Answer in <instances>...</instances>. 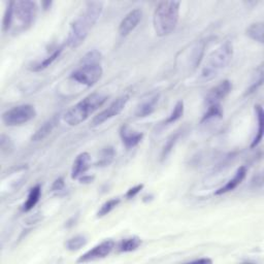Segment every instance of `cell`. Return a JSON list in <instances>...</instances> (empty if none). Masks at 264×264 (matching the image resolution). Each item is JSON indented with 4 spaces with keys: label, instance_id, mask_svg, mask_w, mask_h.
I'll list each match as a JSON object with an SVG mask.
<instances>
[{
    "label": "cell",
    "instance_id": "cell-1",
    "mask_svg": "<svg viewBox=\"0 0 264 264\" xmlns=\"http://www.w3.org/2000/svg\"><path fill=\"white\" fill-rule=\"evenodd\" d=\"M103 11V4L100 2H89L85 5L84 11L70 24L66 43L69 48H79L89 35L90 30L97 23Z\"/></svg>",
    "mask_w": 264,
    "mask_h": 264
},
{
    "label": "cell",
    "instance_id": "cell-2",
    "mask_svg": "<svg viewBox=\"0 0 264 264\" xmlns=\"http://www.w3.org/2000/svg\"><path fill=\"white\" fill-rule=\"evenodd\" d=\"M179 2H162L157 6L153 16V26L158 37H167L171 34L179 22Z\"/></svg>",
    "mask_w": 264,
    "mask_h": 264
},
{
    "label": "cell",
    "instance_id": "cell-3",
    "mask_svg": "<svg viewBox=\"0 0 264 264\" xmlns=\"http://www.w3.org/2000/svg\"><path fill=\"white\" fill-rule=\"evenodd\" d=\"M101 54L96 51H90L82 58L81 64L70 75V79L75 82L91 87L95 85L102 77Z\"/></svg>",
    "mask_w": 264,
    "mask_h": 264
},
{
    "label": "cell",
    "instance_id": "cell-4",
    "mask_svg": "<svg viewBox=\"0 0 264 264\" xmlns=\"http://www.w3.org/2000/svg\"><path fill=\"white\" fill-rule=\"evenodd\" d=\"M108 97L100 93H92L70 108L63 116V120L69 126H78L92 114L99 110Z\"/></svg>",
    "mask_w": 264,
    "mask_h": 264
},
{
    "label": "cell",
    "instance_id": "cell-5",
    "mask_svg": "<svg viewBox=\"0 0 264 264\" xmlns=\"http://www.w3.org/2000/svg\"><path fill=\"white\" fill-rule=\"evenodd\" d=\"M232 56H233L232 44L230 42H225L208 56L206 62L204 63L201 69L198 80L204 83L215 79L220 74L221 70H223L228 64H229V62L232 59Z\"/></svg>",
    "mask_w": 264,
    "mask_h": 264
},
{
    "label": "cell",
    "instance_id": "cell-6",
    "mask_svg": "<svg viewBox=\"0 0 264 264\" xmlns=\"http://www.w3.org/2000/svg\"><path fill=\"white\" fill-rule=\"evenodd\" d=\"M37 111L31 104H22L15 107L3 115V122L7 126H21L35 118Z\"/></svg>",
    "mask_w": 264,
    "mask_h": 264
},
{
    "label": "cell",
    "instance_id": "cell-7",
    "mask_svg": "<svg viewBox=\"0 0 264 264\" xmlns=\"http://www.w3.org/2000/svg\"><path fill=\"white\" fill-rule=\"evenodd\" d=\"M38 14V5L30 0L14 2V20L15 18L20 23L21 28H29L35 20Z\"/></svg>",
    "mask_w": 264,
    "mask_h": 264
},
{
    "label": "cell",
    "instance_id": "cell-8",
    "mask_svg": "<svg viewBox=\"0 0 264 264\" xmlns=\"http://www.w3.org/2000/svg\"><path fill=\"white\" fill-rule=\"evenodd\" d=\"M205 43L203 41L196 42L190 46L189 50L181 52L182 58H177V61L181 60V65L184 64L188 72L195 70L201 63L204 55Z\"/></svg>",
    "mask_w": 264,
    "mask_h": 264
},
{
    "label": "cell",
    "instance_id": "cell-9",
    "mask_svg": "<svg viewBox=\"0 0 264 264\" xmlns=\"http://www.w3.org/2000/svg\"><path fill=\"white\" fill-rule=\"evenodd\" d=\"M129 101V96L128 95H122L120 97H118L115 101H113L109 107L103 110L102 112H100L99 114H97L92 122H91V126L92 127H97L102 125L104 122H107L109 120H111L114 117H117L118 115H120L122 113V111L125 109L126 104Z\"/></svg>",
    "mask_w": 264,
    "mask_h": 264
},
{
    "label": "cell",
    "instance_id": "cell-10",
    "mask_svg": "<svg viewBox=\"0 0 264 264\" xmlns=\"http://www.w3.org/2000/svg\"><path fill=\"white\" fill-rule=\"evenodd\" d=\"M114 248H115V241L114 240H112V239L103 240L102 242L95 245V247L92 248L91 250L87 251L85 254H83L78 259V262L79 263H85V262H91V261H95V260L105 258L112 253Z\"/></svg>",
    "mask_w": 264,
    "mask_h": 264
},
{
    "label": "cell",
    "instance_id": "cell-11",
    "mask_svg": "<svg viewBox=\"0 0 264 264\" xmlns=\"http://www.w3.org/2000/svg\"><path fill=\"white\" fill-rule=\"evenodd\" d=\"M232 90V84L228 80H225L219 83L217 86L210 89L205 97V103L208 105L220 104L222 100H224Z\"/></svg>",
    "mask_w": 264,
    "mask_h": 264
},
{
    "label": "cell",
    "instance_id": "cell-12",
    "mask_svg": "<svg viewBox=\"0 0 264 264\" xmlns=\"http://www.w3.org/2000/svg\"><path fill=\"white\" fill-rule=\"evenodd\" d=\"M143 13L140 10L135 9L131 12H129L123 19L119 25V34L121 37L125 38L129 35L142 21Z\"/></svg>",
    "mask_w": 264,
    "mask_h": 264
},
{
    "label": "cell",
    "instance_id": "cell-13",
    "mask_svg": "<svg viewBox=\"0 0 264 264\" xmlns=\"http://www.w3.org/2000/svg\"><path fill=\"white\" fill-rule=\"evenodd\" d=\"M159 98H160L159 93H154L149 95L147 98H144L137 105L135 111V117L145 118L153 114L157 108L158 102H159Z\"/></svg>",
    "mask_w": 264,
    "mask_h": 264
},
{
    "label": "cell",
    "instance_id": "cell-14",
    "mask_svg": "<svg viewBox=\"0 0 264 264\" xmlns=\"http://www.w3.org/2000/svg\"><path fill=\"white\" fill-rule=\"evenodd\" d=\"M91 167V156L89 153L83 152L79 154L76 158V160L73 164V169H72V179L73 180H78L85 173L87 170Z\"/></svg>",
    "mask_w": 264,
    "mask_h": 264
},
{
    "label": "cell",
    "instance_id": "cell-15",
    "mask_svg": "<svg viewBox=\"0 0 264 264\" xmlns=\"http://www.w3.org/2000/svg\"><path fill=\"white\" fill-rule=\"evenodd\" d=\"M120 137L127 149H132L142 142L144 133L133 131L127 124H124L120 128Z\"/></svg>",
    "mask_w": 264,
    "mask_h": 264
},
{
    "label": "cell",
    "instance_id": "cell-16",
    "mask_svg": "<svg viewBox=\"0 0 264 264\" xmlns=\"http://www.w3.org/2000/svg\"><path fill=\"white\" fill-rule=\"evenodd\" d=\"M245 175H247V167L240 166L234 173L233 178L228 181L223 187L219 188L215 192V195H223V194H226V193L228 192L233 191L242 183V181L245 179Z\"/></svg>",
    "mask_w": 264,
    "mask_h": 264
},
{
    "label": "cell",
    "instance_id": "cell-17",
    "mask_svg": "<svg viewBox=\"0 0 264 264\" xmlns=\"http://www.w3.org/2000/svg\"><path fill=\"white\" fill-rule=\"evenodd\" d=\"M58 120H59V118L57 116H55V117L51 118L50 120H48L47 122H45L44 125L41 126L32 135V137H31L32 142L38 143V142H42V140L47 138L52 133V131L54 130V128L56 127Z\"/></svg>",
    "mask_w": 264,
    "mask_h": 264
},
{
    "label": "cell",
    "instance_id": "cell-18",
    "mask_svg": "<svg viewBox=\"0 0 264 264\" xmlns=\"http://www.w3.org/2000/svg\"><path fill=\"white\" fill-rule=\"evenodd\" d=\"M63 52V46L57 48L56 50L53 51V53L51 55L47 56L44 60L35 63V64H32L30 66V70L31 72H34V73H39V72H42V70L48 68L50 65H52L53 63H54L61 55V53Z\"/></svg>",
    "mask_w": 264,
    "mask_h": 264
},
{
    "label": "cell",
    "instance_id": "cell-19",
    "mask_svg": "<svg viewBox=\"0 0 264 264\" xmlns=\"http://www.w3.org/2000/svg\"><path fill=\"white\" fill-rule=\"evenodd\" d=\"M142 245V239L138 236H131L122 239L118 244V251L120 253H129L137 250Z\"/></svg>",
    "mask_w": 264,
    "mask_h": 264
},
{
    "label": "cell",
    "instance_id": "cell-20",
    "mask_svg": "<svg viewBox=\"0 0 264 264\" xmlns=\"http://www.w3.org/2000/svg\"><path fill=\"white\" fill-rule=\"evenodd\" d=\"M41 195H42L41 185H35L34 187H32L29 191L26 201L23 204V212H29V210H31L35 205H37L38 202L40 201Z\"/></svg>",
    "mask_w": 264,
    "mask_h": 264
},
{
    "label": "cell",
    "instance_id": "cell-21",
    "mask_svg": "<svg viewBox=\"0 0 264 264\" xmlns=\"http://www.w3.org/2000/svg\"><path fill=\"white\" fill-rule=\"evenodd\" d=\"M255 114L257 118V124H258V129L256 131V135L253 138V142L251 144V148L257 147L262 140L263 137V126H264V120H263V109L261 105L257 104L255 105Z\"/></svg>",
    "mask_w": 264,
    "mask_h": 264
},
{
    "label": "cell",
    "instance_id": "cell-22",
    "mask_svg": "<svg viewBox=\"0 0 264 264\" xmlns=\"http://www.w3.org/2000/svg\"><path fill=\"white\" fill-rule=\"evenodd\" d=\"M182 132H183L182 129H181V130H178V131H175L174 133H172V134L167 138V140H166L165 144H164V146H163V148H162L161 155H160L161 160H162V161L166 159V158L168 157V155L171 153L172 149L174 148V146L177 145L179 138H180L181 135H182Z\"/></svg>",
    "mask_w": 264,
    "mask_h": 264
},
{
    "label": "cell",
    "instance_id": "cell-23",
    "mask_svg": "<svg viewBox=\"0 0 264 264\" xmlns=\"http://www.w3.org/2000/svg\"><path fill=\"white\" fill-rule=\"evenodd\" d=\"M247 35L255 42H258L259 44H263V34H264V24L262 22H257L254 24H251L247 28Z\"/></svg>",
    "mask_w": 264,
    "mask_h": 264
},
{
    "label": "cell",
    "instance_id": "cell-24",
    "mask_svg": "<svg viewBox=\"0 0 264 264\" xmlns=\"http://www.w3.org/2000/svg\"><path fill=\"white\" fill-rule=\"evenodd\" d=\"M115 156H116V152L114 148L107 147L102 149V151L100 152L99 160L96 162V166H100V167L109 166L114 161Z\"/></svg>",
    "mask_w": 264,
    "mask_h": 264
},
{
    "label": "cell",
    "instance_id": "cell-25",
    "mask_svg": "<svg viewBox=\"0 0 264 264\" xmlns=\"http://www.w3.org/2000/svg\"><path fill=\"white\" fill-rule=\"evenodd\" d=\"M222 117H223V110L221 108V104L208 105L206 112L202 116L201 123L208 122L213 119H220Z\"/></svg>",
    "mask_w": 264,
    "mask_h": 264
},
{
    "label": "cell",
    "instance_id": "cell-26",
    "mask_svg": "<svg viewBox=\"0 0 264 264\" xmlns=\"http://www.w3.org/2000/svg\"><path fill=\"white\" fill-rule=\"evenodd\" d=\"M87 237L85 235H82V234H79V235H76L72 238H69L66 242H65V248L68 250V251H78L80 249H82L83 247H85V245L87 244Z\"/></svg>",
    "mask_w": 264,
    "mask_h": 264
},
{
    "label": "cell",
    "instance_id": "cell-27",
    "mask_svg": "<svg viewBox=\"0 0 264 264\" xmlns=\"http://www.w3.org/2000/svg\"><path fill=\"white\" fill-rule=\"evenodd\" d=\"M183 115H184V102L181 100V101L177 102V104L174 105L173 111L168 116V118L163 122V125L165 126V125L172 124V123L180 120L183 117Z\"/></svg>",
    "mask_w": 264,
    "mask_h": 264
},
{
    "label": "cell",
    "instance_id": "cell-28",
    "mask_svg": "<svg viewBox=\"0 0 264 264\" xmlns=\"http://www.w3.org/2000/svg\"><path fill=\"white\" fill-rule=\"evenodd\" d=\"M13 22H14V2H10L4 17V22H3L4 32H8L11 29Z\"/></svg>",
    "mask_w": 264,
    "mask_h": 264
},
{
    "label": "cell",
    "instance_id": "cell-29",
    "mask_svg": "<svg viewBox=\"0 0 264 264\" xmlns=\"http://www.w3.org/2000/svg\"><path fill=\"white\" fill-rule=\"evenodd\" d=\"M120 201L121 200L119 198H113V199L108 200L107 202H104L100 206L99 210L97 212V217L98 218H101V217H104V216L109 215L114 208H116L118 206V204L120 203Z\"/></svg>",
    "mask_w": 264,
    "mask_h": 264
},
{
    "label": "cell",
    "instance_id": "cell-30",
    "mask_svg": "<svg viewBox=\"0 0 264 264\" xmlns=\"http://www.w3.org/2000/svg\"><path fill=\"white\" fill-rule=\"evenodd\" d=\"M263 83V65H260L258 69L256 70V80L251 84L249 87V89L245 92V95H251L254 92L258 90V88L262 85Z\"/></svg>",
    "mask_w": 264,
    "mask_h": 264
},
{
    "label": "cell",
    "instance_id": "cell-31",
    "mask_svg": "<svg viewBox=\"0 0 264 264\" xmlns=\"http://www.w3.org/2000/svg\"><path fill=\"white\" fill-rule=\"evenodd\" d=\"M0 148H2L3 154H9L13 150L12 140L6 134H2V138H0Z\"/></svg>",
    "mask_w": 264,
    "mask_h": 264
},
{
    "label": "cell",
    "instance_id": "cell-32",
    "mask_svg": "<svg viewBox=\"0 0 264 264\" xmlns=\"http://www.w3.org/2000/svg\"><path fill=\"white\" fill-rule=\"evenodd\" d=\"M143 189H144V184H139V185H136V186L130 188V189L127 191V193H126V197H127L128 199L134 198V197L138 194V193H139L140 191H142Z\"/></svg>",
    "mask_w": 264,
    "mask_h": 264
},
{
    "label": "cell",
    "instance_id": "cell-33",
    "mask_svg": "<svg viewBox=\"0 0 264 264\" xmlns=\"http://www.w3.org/2000/svg\"><path fill=\"white\" fill-rule=\"evenodd\" d=\"M64 188H65V184H64L63 178L57 179L54 183H53V185H52V191L53 192H60Z\"/></svg>",
    "mask_w": 264,
    "mask_h": 264
},
{
    "label": "cell",
    "instance_id": "cell-34",
    "mask_svg": "<svg viewBox=\"0 0 264 264\" xmlns=\"http://www.w3.org/2000/svg\"><path fill=\"white\" fill-rule=\"evenodd\" d=\"M93 177H90V175H83L79 180L81 181V183H92L93 181Z\"/></svg>",
    "mask_w": 264,
    "mask_h": 264
},
{
    "label": "cell",
    "instance_id": "cell-35",
    "mask_svg": "<svg viewBox=\"0 0 264 264\" xmlns=\"http://www.w3.org/2000/svg\"><path fill=\"white\" fill-rule=\"evenodd\" d=\"M192 262H195V263H212V259H208V258H198L196 260H193Z\"/></svg>",
    "mask_w": 264,
    "mask_h": 264
},
{
    "label": "cell",
    "instance_id": "cell-36",
    "mask_svg": "<svg viewBox=\"0 0 264 264\" xmlns=\"http://www.w3.org/2000/svg\"><path fill=\"white\" fill-rule=\"evenodd\" d=\"M42 5H43V7H44V9H45V10H48V9H50V8H51V6H52V3H51V2H47V3H43Z\"/></svg>",
    "mask_w": 264,
    "mask_h": 264
}]
</instances>
